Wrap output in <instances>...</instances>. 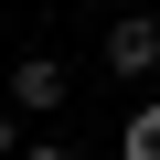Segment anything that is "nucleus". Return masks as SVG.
Segmentation results:
<instances>
[{
  "label": "nucleus",
  "instance_id": "obj_1",
  "mask_svg": "<svg viewBox=\"0 0 160 160\" xmlns=\"http://www.w3.org/2000/svg\"><path fill=\"white\" fill-rule=\"evenodd\" d=\"M107 64H118V75H149V64H160V22L118 11V22H107Z\"/></svg>",
  "mask_w": 160,
  "mask_h": 160
},
{
  "label": "nucleus",
  "instance_id": "obj_4",
  "mask_svg": "<svg viewBox=\"0 0 160 160\" xmlns=\"http://www.w3.org/2000/svg\"><path fill=\"white\" fill-rule=\"evenodd\" d=\"M0 160H11V107H0Z\"/></svg>",
  "mask_w": 160,
  "mask_h": 160
},
{
  "label": "nucleus",
  "instance_id": "obj_3",
  "mask_svg": "<svg viewBox=\"0 0 160 160\" xmlns=\"http://www.w3.org/2000/svg\"><path fill=\"white\" fill-rule=\"evenodd\" d=\"M118 149H128V160H160V107H139V118H128V139H118Z\"/></svg>",
  "mask_w": 160,
  "mask_h": 160
},
{
  "label": "nucleus",
  "instance_id": "obj_2",
  "mask_svg": "<svg viewBox=\"0 0 160 160\" xmlns=\"http://www.w3.org/2000/svg\"><path fill=\"white\" fill-rule=\"evenodd\" d=\"M11 96H22V107H64V64H53V53H22Z\"/></svg>",
  "mask_w": 160,
  "mask_h": 160
},
{
  "label": "nucleus",
  "instance_id": "obj_5",
  "mask_svg": "<svg viewBox=\"0 0 160 160\" xmlns=\"http://www.w3.org/2000/svg\"><path fill=\"white\" fill-rule=\"evenodd\" d=\"M22 160H64V149H22Z\"/></svg>",
  "mask_w": 160,
  "mask_h": 160
}]
</instances>
